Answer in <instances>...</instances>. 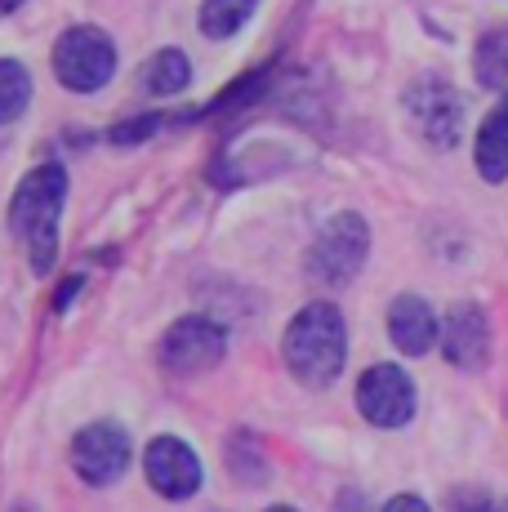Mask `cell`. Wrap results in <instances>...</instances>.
<instances>
[{"label": "cell", "mask_w": 508, "mask_h": 512, "mask_svg": "<svg viewBox=\"0 0 508 512\" xmlns=\"http://www.w3.org/2000/svg\"><path fill=\"white\" fill-rule=\"evenodd\" d=\"M67 201V170L58 161H45L18 183L14 201H9V228H14L18 245L27 250L36 272L54 268L58 250V219H63Z\"/></svg>", "instance_id": "6da1fadb"}, {"label": "cell", "mask_w": 508, "mask_h": 512, "mask_svg": "<svg viewBox=\"0 0 508 512\" xmlns=\"http://www.w3.org/2000/svg\"><path fill=\"white\" fill-rule=\"evenodd\" d=\"M286 366L299 383L308 388H326L344 374L348 361V326L344 312L335 303H308L295 312V321L286 326Z\"/></svg>", "instance_id": "7a4b0ae2"}, {"label": "cell", "mask_w": 508, "mask_h": 512, "mask_svg": "<svg viewBox=\"0 0 508 512\" xmlns=\"http://www.w3.org/2000/svg\"><path fill=\"white\" fill-rule=\"evenodd\" d=\"M54 76L72 94H94L116 76V45L99 27H72L54 41Z\"/></svg>", "instance_id": "3957f363"}, {"label": "cell", "mask_w": 508, "mask_h": 512, "mask_svg": "<svg viewBox=\"0 0 508 512\" xmlns=\"http://www.w3.org/2000/svg\"><path fill=\"white\" fill-rule=\"evenodd\" d=\"M370 254V228L361 214H335L308 250V272L326 285H344L361 272Z\"/></svg>", "instance_id": "277c9868"}, {"label": "cell", "mask_w": 508, "mask_h": 512, "mask_svg": "<svg viewBox=\"0 0 508 512\" xmlns=\"http://www.w3.org/2000/svg\"><path fill=\"white\" fill-rule=\"evenodd\" d=\"M406 116L415 125V134L433 147H455L459 134H464V103L451 90V81L442 76H419L406 90Z\"/></svg>", "instance_id": "5b68a950"}, {"label": "cell", "mask_w": 508, "mask_h": 512, "mask_svg": "<svg viewBox=\"0 0 508 512\" xmlns=\"http://www.w3.org/2000/svg\"><path fill=\"white\" fill-rule=\"evenodd\" d=\"M228 352V334L210 317H183L161 334V366L170 374H205L214 370Z\"/></svg>", "instance_id": "8992f818"}, {"label": "cell", "mask_w": 508, "mask_h": 512, "mask_svg": "<svg viewBox=\"0 0 508 512\" xmlns=\"http://www.w3.org/2000/svg\"><path fill=\"white\" fill-rule=\"evenodd\" d=\"M130 432L112 419H99L72 437V468L81 472L90 486H112L125 468H130Z\"/></svg>", "instance_id": "52a82bcc"}, {"label": "cell", "mask_w": 508, "mask_h": 512, "mask_svg": "<svg viewBox=\"0 0 508 512\" xmlns=\"http://www.w3.org/2000/svg\"><path fill=\"white\" fill-rule=\"evenodd\" d=\"M357 410L375 428H402L415 419V383L402 366H370L357 383Z\"/></svg>", "instance_id": "ba28073f"}, {"label": "cell", "mask_w": 508, "mask_h": 512, "mask_svg": "<svg viewBox=\"0 0 508 512\" xmlns=\"http://www.w3.org/2000/svg\"><path fill=\"white\" fill-rule=\"evenodd\" d=\"M143 472H148L156 495L165 499H188L201 490V459L179 437H156L143 455Z\"/></svg>", "instance_id": "9c48e42d"}, {"label": "cell", "mask_w": 508, "mask_h": 512, "mask_svg": "<svg viewBox=\"0 0 508 512\" xmlns=\"http://www.w3.org/2000/svg\"><path fill=\"white\" fill-rule=\"evenodd\" d=\"M442 352L455 370H482L491 361V321L477 303H455L442 326Z\"/></svg>", "instance_id": "30bf717a"}, {"label": "cell", "mask_w": 508, "mask_h": 512, "mask_svg": "<svg viewBox=\"0 0 508 512\" xmlns=\"http://www.w3.org/2000/svg\"><path fill=\"white\" fill-rule=\"evenodd\" d=\"M388 334H393V343L406 352V357H424V352L442 339V334H437L433 308H428L419 294L393 299V308H388Z\"/></svg>", "instance_id": "8fae6325"}, {"label": "cell", "mask_w": 508, "mask_h": 512, "mask_svg": "<svg viewBox=\"0 0 508 512\" xmlns=\"http://www.w3.org/2000/svg\"><path fill=\"white\" fill-rule=\"evenodd\" d=\"M477 174L486 183H504L508 179V94L477 130Z\"/></svg>", "instance_id": "7c38bea8"}, {"label": "cell", "mask_w": 508, "mask_h": 512, "mask_svg": "<svg viewBox=\"0 0 508 512\" xmlns=\"http://www.w3.org/2000/svg\"><path fill=\"white\" fill-rule=\"evenodd\" d=\"M192 81V63L183 49H156L143 63V90L148 94H179Z\"/></svg>", "instance_id": "4fadbf2b"}, {"label": "cell", "mask_w": 508, "mask_h": 512, "mask_svg": "<svg viewBox=\"0 0 508 512\" xmlns=\"http://www.w3.org/2000/svg\"><path fill=\"white\" fill-rule=\"evenodd\" d=\"M473 72H477V85L482 90H504L508 94V23L486 32L477 41V54H473Z\"/></svg>", "instance_id": "5bb4252c"}, {"label": "cell", "mask_w": 508, "mask_h": 512, "mask_svg": "<svg viewBox=\"0 0 508 512\" xmlns=\"http://www.w3.org/2000/svg\"><path fill=\"white\" fill-rule=\"evenodd\" d=\"M259 0H201V32L210 41H228L254 18Z\"/></svg>", "instance_id": "9a60e30c"}, {"label": "cell", "mask_w": 508, "mask_h": 512, "mask_svg": "<svg viewBox=\"0 0 508 512\" xmlns=\"http://www.w3.org/2000/svg\"><path fill=\"white\" fill-rule=\"evenodd\" d=\"M32 103V76H27L23 63L14 58H0V125L18 121Z\"/></svg>", "instance_id": "2e32d148"}, {"label": "cell", "mask_w": 508, "mask_h": 512, "mask_svg": "<svg viewBox=\"0 0 508 512\" xmlns=\"http://www.w3.org/2000/svg\"><path fill=\"white\" fill-rule=\"evenodd\" d=\"M446 504H451V512H500L491 504V495H486V490H477V486L451 490V499H446Z\"/></svg>", "instance_id": "e0dca14e"}, {"label": "cell", "mask_w": 508, "mask_h": 512, "mask_svg": "<svg viewBox=\"0 0 508 512\" xmlns=\"http://www.w3.org/2000/svg\"><path fill=\"white\" fill-rule=\"evenodd\" d=\"M384 512H433L424 504V499H415V495H397V499H388Z\"/></svg>", "instance_id": "ac0fdd59"}, {"label": "cell", "mask_w": 508, "mask_h": 512, "mask_svg": "<svg viewBox=\"0 0 508 512\" xmlns=\"http://www.w3.org/2000/svg\"><path fill=\"white\" fill-rule=\"evenodd\" d=\"M18 5H23V0H0V14H14Z\"/></svg>", "instance_id": "d6986e66"}, {"label": "cell", "mask_w": 508, "mask_h": 512, "mask_svg": "<svg viewBox=\"0 0 508 512\" xmlns=\"http://www.w3.org/2000/svg\"><path fill=\"white\" fill-rule=\"evenodd\" d=\"M268 512H299V508H286V504H277V508H268Z\"/></svg>", "instance_id": "ffe728a7"}, {"label": "cell", "mask_w": 508, "mask_h": 512, "mask_svg": "<svg viewBox=\"0 0 508 512\" xmlns=\"http://www.w3.org/2000/svg\"><path fill=\"white\" fill-rule=\"evenodd\" d=\"M500 512H508V504H504V508H500Z\"/></svg>", "instance_id": "44dd1931"}]
</instances>
